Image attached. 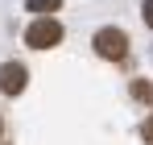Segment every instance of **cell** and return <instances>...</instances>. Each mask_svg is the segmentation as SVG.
I'll use <instances>...</instances> for the list:
<instances>
[{
    "label": "cell",
    "mask_w": 153,
    "mask_h": 145,
    "mask_svg": "<svg viewBox=\"0 0 153 145\" xmlns=\"http://www.w3.org/2000/svg\"><path fill=\"white\" fill-rule=\"evenodd\" d=\"M91 50H95V58H103V62H124L132 42H128V33L120 25H100L91 33Z\"/></svg>",
    "instance_id": "1"
},
{
    "label": "cell",
    "mask_w": 153,
    "mask_h": 145,
    "mask_svg": "<svg viewBox=\"0 0 153 145\" xmlns=\"http://www.w3.org/2000/svg\"><path fill=\"white\" fill-rule=\"evenodd\" d=\"M62 37H66V29H62L58 17H33L25 25V46L29 50H54V46H62Z\"/></svg>",
    "instance_id": "2"
},
{
    "label": "cell",
    "mask_w": 153,
    "mask_h": 145,
    "mask_svg": "<svg viewBox=\"0 0 153 145\" xmlns=\"http://www.w3.org/2000/svg\"><path fill=\"white\" fill-rule=\"evenodd\" d=\"M29 87V67L25 62H17V58H8V62H0V96H21Z\"/></svg>",
    "instance_id": "3"
},
{
    "label": "cell",
    "mask_w": 153,
    "mask_h": 145,
    "mask_svg": "<svg viewBox=\"0 0 153 145\" xmlns=\"http://www.w3.org/2000/svg\"><path fill=\"white\" fill-rule=\"evenodd\" d=\"M62 8V0H25V13H33V17H54Z\"/></svg>",
    "instance_id": "4"
},
{
    "label": "cell",
    "mask_w": 153,
    "mask_h": 145,
    "mask_svg": "<svg viewBox=\"0 0 153 145\" xmlns=\"http://www.w3.org/2000/svg\"><path fill=\"white\" fill-rule=\"evenodd\" d=\"M132 99H141V104H153V83H145V79H132Z\"/></svg>",
    "instance_id": "5"
},
{
    "label": "cell",
    "mask_w": 153,
    "mask_h": 145,
    "mask_svg": "<svg viewBox=\"0 0 153 145\" xmlns=\"http://www.w3.org/2000/svg\"><path fill=\"white\" fill-rule=\"evenodd\" d=\"M137 133H141V141H145V145H153V112L141 120V129H137Z\"/></svg>",
    "instance_id": "6"
},
{
    "label": "cell",
    "mask_w": 153,
    "mask_h": 145,
    "mask_svg": "<svg viewBox=\"0 0 153 145\" xmlns=\"http://www.w3.org/2000/svg\"><path fill=\"white\" fill-rule=\"evenodd\" d=\"M141 21L153 29V0H141Z\"/></svg>",
    "instance_id": "7"
},
{
    "label": "cell",
    "mask_w": 153,
    "mask_h": 145,
    "mask_svg": "<svg viewBox=\"0 0 153 145\" xmlns=\"http://www.w3.org/2000/svg\"><path fill=\"white\" fill-rule=\"evenodd\" d=\"M0 145H13V141H4V137H0Z\"/></svg>",
    "instance_id": "8"
},
{
    "label": "cell",
    "mask_w": 153,
    "mask_h": 145,
    "mask_svg": "<svg viewBox=\"0 0 153 145\" xmlns=\"http://www.w3.org/2000/svg\"><path fill=\"white\" fill-rule=\"evenodd\" d=\"M0 129H4V116H0Z\"/></svg>",
    "instance_id": "9"
}]
</instances>
